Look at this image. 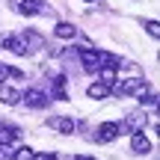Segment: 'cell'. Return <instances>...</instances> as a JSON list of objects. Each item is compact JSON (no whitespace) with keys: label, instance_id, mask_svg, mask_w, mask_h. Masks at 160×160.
<instances>
[{"label":"cell","instance_id":"3","mask_svg":"<svg viewBox=\"0 0 160 160\" xmlns=\"http://www.w3.org/2000/svg\"><path fill=\"white\" fill-rule=\"evenodd\" d=\"M145 86V80L142 77H131V80H122L119 86H116V95L119 98H128V95H133V92H139Z\"/></svg>","mask_w":160,"mask_h":160},{"label":"cell","instance_id":"6","mask_svg":"<svg viewBox=\"0 0 160 160\" xmlns=\"http://www.w3.org/2000/svg\"><path fill=\"white\" fill-rule=\"evenodd\" d=\"M80 62H83V71L95 74V71H98V51H92V48H80Z\"/></svg>","mask_w":160,"mask_h":160},{"label":"cell","instance_id":"17","mask_svg":"<svg viewBox=\"0 0 160 160\" xmlns=\"http://www.w3.org/2000/svg\"><path fill=\"white\" fill-rule=\"evenodd\" d=\"M145 27H148V33L154 36V39L160 36V27H157V21H145Z\"/></svg>","mask_w":160,"mask_h":160},{"label":"cell","instance_id":"2","mask_svg":"<svg viewBox=\"0 0 160 160\" xmlns=\"http://www.w3.org/2000/svg\"><path fill=\"white\" fill-rule=\"evenodd\" d=\"M116 137H119V122H104V125H98V131H95L98 142H113Z\"/></svg>","mask_w":160,"mask_h":160},{"label":"cell","instance_id":"19","mask_svg":"<svg viewBox=\"0 0 160 160\" xmlns=\"http://www.w3.org/2000/svg\"><path fill=\"white\" fill-rule=\"evenodd\" d=\"M9 80V65H0V83H6Z\"/></svg>","mask_w":160,"mask_h":160},{"label":"cell","instance_id":"8","mask_svg":"<svg viewBox=\"0 0 160 160\" xmlns=\"http://www.w3.org/2000/svg\"><path fill=\"white\" fill-rule=\"evenodd\" d=\"M18 139H21V131H18V128H12V125H3V122H0V145H15Z\"/></svg>","mask_w":160,"mask_h":160},{"label":"cell","instance_id":"21","mask_svg":"<svg viewBox=\"0 0 160 160\" xmlns=\"http://www.w3.org/2000/svg\"><path fill=\"white\" fill-rule=\"evenodd\" d=\"M86 3H92V0H86Z\"/></svg>","mask_w":160,"mask_h":160},{"label":"cell","instance_id":"12","mask_svg":"<svg viewBox=\"0 0 160 160\" xmlns=\"http://www.w3.org/2000/svg\"><path fill=\"white\" fill-rule=\"evenodd\" d=\"M74 33H77V27L74 24H57V27H53V36H57V39H74Z\"/></svg>","mask_w":160,"mask_h":160},{"label":"cell","instance_id":"11","mask_svg":"<svg viewBox=\"0 0 160 160\" xmlns=\"http://www.w3.org/2000/svg\"><path fill=\"white\" fill-rule=\"evenodd\" d=\"M110 95V83H104V80H98V83L89 86V98H95V101H101V98Z\"/></svg>","mask_w":160,"mask_h":160},{"label":"cell","instance_id":"5","mask_svg":"<svg viewBox=\"0 0 160 160\" xmlns=\"http://www.w3.org/2000/svg\"><path fill=\"white\" fill-rule=\"evenodd\" d=\"M48 125H51L53 131H59V133H74V131H77V122L68 119V116H53Z\"/></svg>","mask_w":160,"mask_h":160},{"label":"cell","instance_id":"16","mask_svg":"<svg viewBox=\"0 0 160 160\" xmlns=\"http://www.w3.org/2000/svg\"><path fill=\"white\" fill-rule=\"evenodd\" d=\"M0 160H12V145H0Z\"/></svg>","mask_w":160,"mask_h":160},{"label":"cell","instance_id":"13","mask_svg":"<svg viewBox=\"0 0 160 160\" xmlns=\"http://www.w3.org/2000/svg\"><path fill=\"white\" fill-rule=\"evenodd\" d=\"M18 101H21V92L18 89H12V86L0 89V104H18Z\"/></svg>","mask_w":160,"mask_h":160},{"label":"cell","instance_id":"15","mask_svg":"<svg viewBox=\"0 0 160 160\" xmlns=\"http://www.w3.org/2000/svg\"><path fill=\"white\" fill-rule=\"evenodd\" d=\"M139 104H157V95L142 86V89H139Z\"/></svg>","mask_w":160,"mask_h":160},{"label":"cell","instance_id":"20","mask_svg":"<svg viewBox=\"0 0 160 160\" xmlns=\"http://www.w3.org/2000/svg\"><path fill=\"white\" fill-rule=\"evenodd\" d=\"M71 160H95V157H89V154H74Z\"/></svg>","mask_w":160,"mask_h":160},{"label":"cell","instance_id":"9","mask_svg":"<svg viewBox=\"0 0 160 160\" xmlns=\"http://www.w3.org/2000/svg\"><path fill=\"white\" fill-rule=\"evenodd\" d=\"M122 59L116 53H107V51H98V68H119Z\"/></svg>","mask_w":160,"mask_h":160},{"label":"cell","instance_id":"14","mask_svg":"<svg viewBox=\"0 0 160 160\" xmlns=\"http://www.w3.org/2000/svg\"><path fill=\"white\" fill-rule=\"evenodd\" d=\"M12 160H33V148H27V145L15 148V151H12Z\"/></svg>","mask_w":160,"mask_h":160},{"label":"cell","instance_id":"1","mask_svg":"<svg viewBox=\"0 0 160 160\" xmlns=\"http://www.w3.org/2000/svg\"><path fill=\"white\" fill-rule=\"evenodd\" d=\"M151 145H154V142L145 137V131H133L131 133V151H133V154H148Z\"/></svg>","mask_w":160,"mask_h":160},{"label":"cell","instance_id":"4","mask_svg":"<svg viewBox=\"0 0 160 160\" xmlns=\"http://www.w3.org/2000/svg\"><path fill=\"white\" fill-rule=\"evenodd\" d=\"M21 101L27 104V107H33V110H42V107H48V95H45L42 89H27Z\"/></svg>","mask_w":160,"mask_h":160},{"label":"cell","instance_id":"10","mask_svg":"<svg viewBox=\"0 0 160 160\" xmlns=\"http://www.w3.org/2000/svg\"><path fill=\"white\" fill-rule=\"evenodd\" d=\"M57 101H68V92H65V77L62 74H57L53 77V92H51Z\"/></svg>","mask_w":160,"mask_h":160},{"label":"cell","instance_id":"18","mask_svg":"<svg viewBox=\"0 0 160 160\" xmlns=\"http://www.w3.org/2000/svg\"><path fill=\"white\" fill-rule=\"evenodd\" d=\"M33 160H57V154H51V151H45V154H33Z\"/></svg>","mask_w":160,"mask_h":160},{"label":"cell","instance_id":"7","mask_svg":"<svg viewBox=\"0 0 160 160\" xmlns=\"http://www.w3.org/2000/svg\"><path fill=\"white\" fill-rule=\"evenodd\" d=\"M18 12L21 15H42V12H48V3H42V0H21Z\"/></svg>","mask_w":160,"mask_h":160}]
</instances>
